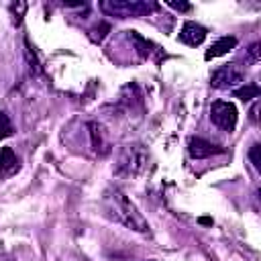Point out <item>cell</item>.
<instances>
[{"instance_id":"2","label":"cell","mask_w":261,"mask_h":261,"mask_svg":"<svg viewBox=\"0 0 261 261\" xmlns=\"http://www.w3.org/2000/svg\"><path fill=\"white\" fill-rule=\"evenodd\" d=\"M100 8L108 16L128 18V16H147L153 10H157V4L147 0H104L100 2Z\"/></svg>"},{"instance_id":"4","label":"cell","mask_w":261,"mask_h":261,"mask_svg":"<svg viewBox=\"0 0 261 261\" xmlns=\"http://www.w3.org/2000/svg\"><path fill=\"white\" fill-rule=\"evenodd\" d=\"M243 77H245L243 71H241L234 63H230V65L218 67V69L212 73L210 84H212L214 88H218V90H228V88H234L237 84H241Z\"/></svg>"},{"instance_id":"11","label":"cell","mask_w":261,"mask_h":261,"mask_svg":"<svg viewBox=\"0 0 261 261\" xmlns=\"http://www.w3.org/2000/svg\"><path fill=\"white\" fill-rule=\"evenodd\" d=\"M12 133V124H10V118L0 110V141L4 139V137H8Z\"/></svg>"},{"instance_id":"3","label":"cell","mask_w":261,"mask_h":261,"mask_svg":"<svg viewBox=\"0 0 261 261\" xmlns=\"http://www.w3.org/2000/svg\"><path fill=\"white\" fill-rule=\"evenodd\" d=\"M237 118H239V114H237L234 104L224 102V100L212 102V106H210V120H212V124H216L220 130L232 133L234 126H237Z\"/></svg>"},{"instance_id":"15","label":"cell","mask_w":261,"mask_h":261,"mask_svg":"<svg viewBox=\"0 0 261 261\" xmlns=\"http://www.w3.org/2000/svg\"><path fill=\"white\" fill-rule=\"evenodd\" d=\"M257 110H259V104H255V106L251 108V120H253V122H257Z\"/></svg>"},{"instance_id":"14","label":"cell","mask_w":261,"mask_h":261,"mask_svg":"<svg viewBox=\"0 0 261 261\" xmlns=\"http://www.w3.org/2000/svg\"><path fill=\"white\" fill-rule=\"evenodd\" d=\"M169 6L175 8V10H190V8H192V6L186 4V2H179V4H177V2H169Z\"/></svg>"},{"instance_id":"8","label":"cell","mask_w":261,"mask_h":261,"mask_svg":"<svg viewBox=\"0 0 261 261\" xmlns=\"http://www.w3.org/2000/svg\"><path fill=\"white\" fill-rule=\"evenodd\" d=\"M234 47H237V39H234V37H222V39H218L216 43H212V47L206 51V59L226 55V53L232 51Z\"/></svg>"},{"instance_id":"7","label":"cell","mask_w":261,"mask_h":261,"mask_svg":"<svg viewBox=\"0 0 261 261\" xmlns=\"http://www.w3.org/2000/svg\"><path fill=\"white\" fill-rule=\"evenodd\" d=\"M20 169V161L14 155V151L10 147H2L0 149V179L14 175Z\"/></svg>"},{"instance_id":"13","label":"cell","mask_w":261,"mask_h":261,"mask_svg":"<svg viewBox=\"0 0 261 261\" xmlns=\"http://www.w3.org/2000/svg\"><path fill=\"white\" fill-rule=\"evenodd\" d=\"M249 55H251L253 61H259V43H253V45L249 47Z\"/></svg>"},{"instance_id":"12","label":"cell","mask_w":261,"mask_h":261,"mask_svg":"<svg viewBox=\"0 0 261 261\" xmlns=\"http://www.w3.org/2000/svg\"><path fill=\"white\" fill-rule=\"evenodd\" d=\"M249 157H251L253 165L259 169V167H261V161H259V145H253V147H251V153H249Z\"/></svg>"},{"instance_id":"10","label":"cell","mask_w":261,"mask_h":261,"mask_svg":"<svg viewBox=\"0 0 261 261\" xmlns=\"http://www.w3.org/2000/svg\"><path fill=\"white\" fill-rule=\"evenodd\" d=\"M110 31V27L106 24V22H100L98 27H94V29H90V37H92V41H102L104 37H106V33Z\"/></svg>"},{"instance_id":"5","label":"cell","mask_w":261,"mask_h":261,"mask_svg":"<svg viewBox=\"0 0 261 261\" xmlns=\"http://www.w3.org/2000/svg\"><path fill=\"white\" fill-rule=\"evenodd\" d=\"M206 33H208V31H206L202 24L188 20V22H184V27H181V31H179V41L186 43V45H190V47H198V45L204 43Z\"/></svg>"},{"instance_id":"9","label":"cell","mask_w":261,"mask_h":261,"mask_svg":"<svg viewBox=\"0 0 261 261\" xmlns=\"http://www.w3.org/2000/svg\"><path fill=\"white\" fill-rule=\"evenodd\" d=\"M259 86L257 84H247L243 88H237L234 90V96L241 98V100H251V98H259Z\"/></svg>"},{"instance_id":"16","label":"cell","mask_w":261,"mask_h":261,"mask_svg":"<svg viewBox=\"0 0 261 261\" xmlns=\"http://www.w3.org/2000/svg\"><path fill=\"white\" fill-rule=\"evenodd\" d=\"M149 261H157V259H149Z\"/></svg>"},{"instance_id":"1","label":"cell","mask_w":261,"mask_h":261,"mask_svg":"<svg viewBox=\"0 0 261 261\" xmlns=\"http://www.w3.org/2000/svg\"><path fill=\"white\" fill-rule=\"evenodd\" d=\"M104 202H106L108 212L118 222H122L126 228L137 230V232H149V222L143 218V214L137 210V206L120 190H116V188L108 190L104 194Z\"/></svg>"},{"instance_id":"6","label":"cell","mask_w":261,"mask_h":261,"mask_svg":"<svg viewBox=\"0 0 261 261\" xmlns=\"http://www.w3.org/2000/svg\"><path fill=\"white\" fill-rule=\"evenodd\" d=\"M188 151L194 159H204V157H212V155H218V153H224V149L212 145L210 141L206 139H200V137H192L190 143H188Z\"/></svg>"}]
</instances>
